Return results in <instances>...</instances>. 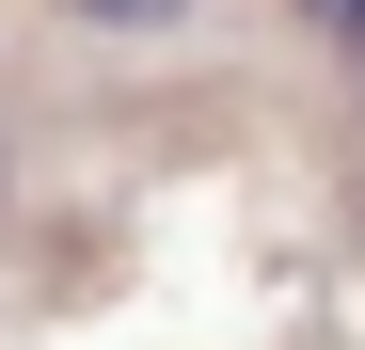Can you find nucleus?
Instances as JSON below:
<instances>
[{
    "label": "nucleus",
    "mask_w": 365,
    "mask_h": 350,
    "mask_svg": "<svg viewBox=\"0 0 365 350\" xmlns=\"http://www.w3.org/2000/svg\"><path fill=\"white\" fill-rule=\"evenodd\" d=\"M64 32H111V48H159V32H191V0H64Z\"/></svg>",
    "instance_id": "1"
},
{
    "label": "nucleus",
    "mask_w": 365,
    "mask_h": 350,
    "mask_svg": "<svg viewBox=\"0 0 365 350\" xmlns=\"http://www.w3.org/2000/svg\"><path fill=\"white\" fill-rule=\"evenodd\" d=\"M286 16L318 32V48H365V0H286Z\"/></svg>",
    "instance_id": "2"
}]
</instances>
